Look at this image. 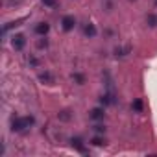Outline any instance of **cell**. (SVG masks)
<instances>
[{"label": "cell", "instance_id": "6da1fadb", "mask_svg": "<svg viewBox=\"0 0 157 157\" xmlns=\"http://www.w3.org/2000/svg\"><path fill=\"white\" fill-rule=\"evenodd\" d=\"M32 124H33V117H21V118H15V120H13L11 129H13V131H24V129H28Z\"/></svg>", "mask_w": 157, "mask_h": 157}, {"label": "cell", "instance_id": "7a4b0ae2", "mask_svg": "<svg viewBox=\"0 0 157 157\" xmlns=\"http://www.w3.org/2000/svg\"><path fill=\"white\" fill-rule=\"evenodd\" d=\"M61 26H63V30H65V32H70V30L76 26V19H74L72 15H67V17H63Z\"/></svg>", "mask_w": 157, "mask_h": 157}, {"label": "cell", "instance_id": "3957f363", "mask_svg": "<svg viewBox=\"0 0 157 157\" xmlns=\"http://www.w3.org/2000/svg\"><path fill=\"white\" fill-rule=\"evenodd\" d=\"M11 44H13V48H15V50H22V48H24V44H26L24 35H15V37H13V41H11Z\"/></svg>", "mask_w": 157, "mask_h": 157}, {"label": "cell", "instance_id": "277c9868", "mask_svg": "<svg viewBox=\"0 0 157 157\" xmlns=\"http://www.w3.org/2000/svg\"><path fill=\"white\" fill-rule=\"evenodd\" d=\"M104 117H105V113H104L102 107H94V109L91 111V118H93V120H104Z\"/></svg>", "mask_w": 157, "mask_h": 157}, {"label": "cell", "instance_id": "5b68a950", "mask_svg": "<svg viewBox=\"0 0 157 157\" xmlns=\"http://www.w3.org/2000/svg\"><path fill=\"white\" fill-rule=\"evenodd\" d=\"M48 30H50V26H48L46 22H39V24L35 26V33H39V35H46Z\"/></svg>", "mask_w": 157, "mask_h": 157}, {"label": "cell", "instance_id": "8992f818", "mask_svg": "<svg viewBox=\"0 0 157 157\" xmlns=\"http://www.w3.org/2000/svg\"><path fill=\"white\" fill-rule=\"evenodd\" d=\"M70 142H72V146H74V148H76V150H80V151H82V153H85V151H87V150H85V148H83V140H82V139H80V137H76V139H72V140H70Z\"/></svg>", "mask_w": 157, "mask_h": 157}, {"label": "cell", "instance_id": "52a82bcc", "mask_svg": "<svg viewBox=\"0 0 157 157\" xmlns=\"http://www.w3.org/2000/svg\"><path fill=\"white\" fill-rule=\"evenodd\" d=\"M83 33H85V35H89V37H94V35H96V28H94V24H85Z\"/></svg>", "mask_w": 157, "mask_h": 157}, {"label": "cell", "instance_id": "ba28073f", "mask_svg": "<svg viewBox=\"0 0 157 157\" xmlns=\"http://www.w3.org/2000/svg\"><path fill=\"white\" fill-rule=\"evenodd\" d=\"M129 46H124V48H115V56L117 57H124V56H128L129 54Z\"/></svg>", "mask_w": 157, "mask_h": 157}, {"label": "cell", "instance_id": "9c48e42d", "mask_svg": "<svg viewBox=\"0 0 157 157\" xmlns=\"http://www.w3.org/2000/svg\"><path fill=\"white\" fill-rule=\"evenodd\" d=\"M131 109H133V111H137V113H140V111H142V100H139V98H137V100H133Z\"/></svg>", "mask_w": 157, "mask_h": 157}, {"label": "cell", "instance_id": "30bf717a", "mask_svg": "<svg viewBox=\"0 0 157 157\" xmlns=\"http://www.w3.org/2000/svg\"><path fill=\"white\" fill-rule=\"evenodd\" d=\"M57 117H59V120H63V122H68V120H70V111H67V109H65V111H61Z\"/></svg>", "mask_w": 157, "mask_h": 157}, {"label": "cell", "instance_id": "8fae6325", "mask_svg": "<svg viewBox=\"0 0 157 157\" xmlns=\"http://www.w3.org/2000/svg\"><path fill=\"white\" fill-rule=\"evenodd\" d=\"M39 78H41V82H48V83H52V82H54V78H52V74H48V72L41 74Z\"/></svg>", "mask_w": 157, "mask_h": 157}, {"label": "cell", "instance_id": "7c38bea8", "mask_svg": "<svg viewBox=\"0 0 157 157\" xmlns=\"http://www.w3.org/2000/svg\"><path fill=\"white\" fill-rule=\"evenodd\" d=\"M148 24L150 26H157V15H150L148 17Z\"/></svg>", "mask_w": 157, "mask_h": 157}, {"label": "cell", "instance_id": "4fadbf2b", "mask_svg": "<svg viewBox=\"0 0 157 157\" xmlns=\"http://www.w3.org/2000/svg\"><path fill=\"white\" fill-rule=\"evenodd\" d=\"M72 78H74V80H76L78 83H80V85H83V82H85V80H83V76H82V74H74Z\"/></svg>", "mask_w": 157, "mask_h": 157}, {"label": "cell", "instance_id": "5bb4252c", "mask_svg": "<svg viewBox=\"0 0 157 157\" xmlns=\"http://www.w3.org/2000/svg\"><path fill=\"white\" fill-rule=\"evenodd\" d=\"M43 4L48 8H56V0H43Z\"/></svg>", "mask_w": 157, "mask_h": 157}, {"label": "cell", "instance_id": "9a60e30c", "mask_svg": "<svg viewBox=\"0 0 157 157\" xmlns=\"http://www.w3.org/2000/svg\"><path fill=\"white\" fill-rule=\"evenodd\" d=\"M93 129H94L96 133H105V128H104V126H100V124H96V126H94Z\"/></svg>", "mask_w": 157, "mask_h": 157}, {"label": "cell", "instance_id": "2e32d148", "mask_svg": "<svg viewBox=\"0 0 157 157\" xmlns=\"http://www.w3.org/2000/svg\"><path fill=\"white\" fill-rule=\"evenodd\" d=\"M91 142H93V144H94V146H102V144H104V140H102V139H100V137H94V139H93V140H91Z\"/></svg>", "mask_w": 157, "mask_h": 157}, {"label": "cell", "instance_id": "e0dca14e", "mask_svg": "<svg viewBox=\"0 0 157 157\" xmlns=\"http://www.w3.org/2000/svg\"><path fill=\"white\" fill-rule=\"evenodd\" d=\"M37 46H39V48H46V46H48V41H46V39H41V41L37 43Z\"/></svg>", "mask_w": 157, "mask_h": 157}, {"label": "cell", "instance_id": "ac0fdd59", "mask_svg": "<svg viewBox=\"0 0 157 157\" xmlns=\"http://www.w3.org/2000/svg\"><path fill=\"white\" fill-rule=\"evenodd\" d=\"M155 4H157V0H155Z\"/></svg>", "mask_w": 157, "mask_h": 157}]
</instances>
